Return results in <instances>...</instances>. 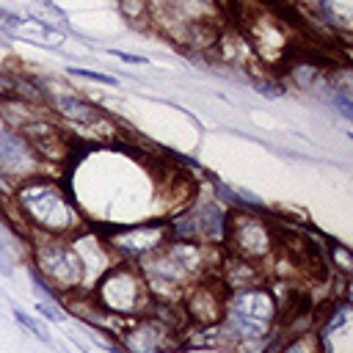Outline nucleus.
<instances>
[{
  "label": "nucleus",
  "mask_w": 353,
  "mask_h": 353,
  "mask_svg": "<svg viewBox=\"0 0 353 353\" xmlns=\"http://www.w3.org/2000/svg\"><path fill=\"white\" fill-rule=\"evenodd\" d=\"M14 201L19 207V221L39 229L41 234L72 237V234L83 232V218H80L72 196L61 188L58 179H52L47 174L19 182Z\"/></svg>",
  "instance_id": "f257e3e1"
},
{
  "label": "nucleus",
  "mask_w": 353,
  "mask_h": 353,
  "mask_svg": "<svg viewBox=\"0 0 353 353\" xmlns=\"http://www.w3.org/2000/svg\"><path fill=\"white\" fill-rule=\"evenodd\" d=\"M88 292H91L94 303L102 312L116 314V317H138V314H146L149 301H152L138 262H124V259H116L97 279V284Z\"/></svg>",
  "instance_id": "f03ea898"
},
{
  "label": "nucleus",
  "mask_w": 353,
  "mask_h": 353,
  "mask_svg": "<svg viewBox=\"0 0 353 353\" xmlns=\"http://www.w3.org/2000/svg\"><path fill=\"white\" fill-rule=\"evenodd\" d=\"M36 273L61 295H72L83 290V265L69 237L44 234L41 243H33Z\"/></svg>",
  "instance_id": "7ed1b4c3"
},
{
  "label": "nucleus",
  "mask_w": 353,
  "mask_h": 353,
  "mask_svg": "<svg viewBox=\"0 0 353 353\" xmlns=\"http://www.w3.org/2000/svg\"><path fill=\"white\" fill-rule=\"evenodd\" d=\"M223 245L229 248L232 256H240V259H248V262H259L273 251L276 234H273L270 223L262 218V212L232 210L226 215Z\"/></svg>",
  "instance_id": "20e7f679"
},
{
  "label": "nucleus",
  "mask_w": 353,
  "mask_h": 353,
  "mask_svg": "<svg viewBox=\"0 0 353 353\" xmlns=\"http://www.w3.org/2000/svg\"><path fill=\"white\" fill-rule=\"evenodd\" d=\"M171 240L168 221H149V223H127V226H113L108 232V245L116 259L124 262H138L146 254L160 251Z\"/></svg>",
  "instance_id": "39448f33"
},
{
  "label": "nucleus",
  "mask_w": 353,
  "mask_h": 353,
  "mask_svg": "<svg viewBox=\"0 0 353 353\" xmlns=\"http://www.w3.org/2000/svg\"><path fill=\"white\" fill-rule=\"evenodd\" d=\"M47 171V163L33 152L28 138L0 119V176L19 185L30 176H41Z\"/></svg>",
  "instance_id": "423d86ee"
},
{
  "label": "nucleus",
  "mask_w": 353,
  "mask_h": 353,
  "mask_svg": "<svg viewBox=\"0 0 353 353\" xmlns=\"http://www.w3.org/2000/svg\"><path fill=\"white\" fill-rule=\"evenodd\" d=\"M226 309V290L223 284L207 281V279H196L193 284H188L185 295H182V312L188 317V323L196 325H218Z\"/></svg>",
  "instance_id": "0eeeda50"
},
{
  "label": "nucleus",
  "mask_w": 353,
  "mask_h": 353,
  "mask_svg": "<svg viewBox=\"0 0 353 353\" xmlns=\"http://www.w3.org/2000/svg\"><path fill=\"white\" fill-rule=\"evenodd\" d=\"M168 331L171 328L163 325L157 317L138 314V317H130V323L124 325V331L116 339H119V345L127 353H163L165 350Z\"/></svg>",
  "instance_id": "6e6552de"
},
{
  "label": "nucleus",
  "mask_w": 353,
  "mask_h": 353,
  "mask_svg": "<svg viewBox=\"0 0 353 353\" xmlns=\"http://www.w3.org/2000/svg\"><path fill=\"white\" fill-rule=\"evenodd\" d=\"M223 312H232V314H240V317H248V320H259V323H270V325L279 317L276 295L265 284L245 287V290H229Z\"/></svg>",
  "instance_id": "1a4fd4ad"
},
{
  "label": "nucleus",
  "mask_w": 353,
  "mask_h": 353,
  "mask_svg": "<svg viewBox=\"0 0 353 353\" xmlns=\"http://www.w3.org/2000/svg\"><path fill=\"white\" fill-rule=\"evenodd\" d=\"M44 102L61 116L66 119L69 124L74 127H99V124H110V116H105L99 108H94L91 102L74 97V94H55V97H47L44 94Z\"/></svg>",
  "instance_id": "9d476101"
},
{
  "label": "nucleus",
  "mask_w": 353,
  "mask_h": 353,
  "mask_svg": "<svg viewBox=\"0 0 353 353\" xmlns=\"http://www.w3.org/2000/svg\"><path fill=\"white\" fill-rule=\"evenodd\" d=\"M273 353H323V350H320V339H317L314 331H301V334L290 336V339H287L279 350H273Z\"/></svg>",
  "instance_id": "9b49d317"
},
{
  "label": "nucleus",
  "mask_w": 353,
  "mask_h": 353,
  "mask_svg": "<svg viewBox=\"0 0 353 353\" xmlns=\"http://www.w3.org/2000/svg\"><path fill=\"white\" fill-rule=\"evenodd\" d=\"M11 314H14V320H17V325H22L33 339H39V342H44V345H52V336H50V331H47V325H41L33 314H28V312H22L19 306H14L11 309Z\"/></svg>",
  "instance_id": "f8f14e48"
},
{
  "label": "nucleus",
  "mask_w": 353,
  "mask_h": 353,
  "mask_svg": "<svg viewBox=\"0 0 353 353\" xmlns=\"http://www.w3.org/2000/svg\"><path fill=\"white\" fill-rule=\"evenodd\" d=\"M290 80H292L298 88H314V85L323 80V72H320V66L303 61V63L290 66Z\"/></svg>",
  "instance_id": "ddd939ff"
},
{
  "label": "nucleus",
  "mask_w": 353,
  "mask_h": 353,
  "mask_svg": "<svg viewBox=\"0 0 353 353\" xmlns=\"http://www.w3.org/2000/svg\"><path fill=\"white\" fill-rule=\"evenodd\" d=\"M66 74L80 77V80H91V83H99V85H110V88L119 85V80L113 74H102V72H94V69H83V66H66Z\"/></svg>",
  "instance_id": "4468645a"
},
{
  "label": "nucleus",
  "mask_w": 353,
  "mask_h": 353,
  "mask_svg": "<svg viewBox=\"0 0 353 353\" xmlns=\"http://www.w3.org/2000/svg\"><path fill=\"white\" fill-rule=\"evenodd\" d=\"M254 91L259 97H265V99H279V97L287 94V83L284 80H276V77H262V80L254 83Z\"/></svg>",
  "instance_id": "2eb2a0df"
},
{
  "label": "nucleus",
  "mask_w": 353,
  "mask_h": 353,
  "mask_svg": "<svg viewBox=\"0 0 353 353\" xmlns=\"http://www.w3.org/2000/svg\"><path fill=\"white\" fill-rule=\"evenodd\" d=\"M336 262V268L347 276L350 273V268H353V259H350V251L342 245V243H331V265Z\"/></svg>",
  "instance_id": "dca6fc26"
},
{
  "label": "nucleus",
  "mask_w": 353,
  "mask_h": 353,
  "mask_svg": "<svg viewBox=\"0 0 353 353\" xmlns=\"http://www.w3.org/2000/svg\"><path fill=\"white\" fill-rule=\"evenodd\" d=\"M36 312H39V317H44V320H50V323H63V320H66V312H61V303L36 301Z\"/></svg>",
  "instance_id": "f3484780"
},
{
  "label": "nucleus",
  "mask_w": 353,
  "mask_h": 353,
  "mask_svg": "<svg viewBox=\"0 0 353 353\" xmlns=\"http://www.w3.org/2000/svg\"><path fill=\"white\" fill-rule=\"evenodd\" d=\"M113 58H119V61H124V63H135V66H146L149 63V58L146 55H135V52H121V50H108Z\"/></svg>",
  "instance_id": "a211bd4d"
}]
</instances>
